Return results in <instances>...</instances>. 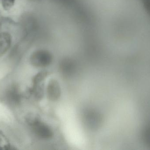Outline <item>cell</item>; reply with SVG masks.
I'll return each instance as SVG.
<instances>
[{
	"label": "cell",
	"instance_id": "6da1fadb",
	"mask_svg": "<svg viewBox=\"0 0 150 150\" xmlns=\"http://www.w3.org/2000/svg\"><path fill=\"white\" fill-rule=\"evenodd\" d=\"M5 97L9 103L16 105L20 100V94L17 86H12L6 91Z\"/></svg>",
	"mask_w": 150,
	"mask_h": 150
},
{
	"label": "cell",
	"instance_id": "7a4b0ae2",
	"mask_svg": "<svg viewBox=\"0 0 150 150\" xmlns=\"http://www.w3.org/2000/svg\"><path fill=\"white\" fill-rule=\"evenodd\" d=\"M11 35L6 32L0 33V54H4L9 49L11 44Z\"/></svg>",
	"mask_w": 150,
	"mask_h": 150
},
{
	"label": "cell",
	"instance_id": "3957f363",
	"mask_svg": "<svg viewBox=\"0 0 150 150\" xmlns=\"http://www.w3.org/2000/svg\"><path fill=\"white\" fill-rule=\"evenodd\" d=\"M11 145L4 134L0 130V150H9Z\"/></svg>",
	"mask_w": 150,
	"mask_h": 150
},
{
	"label": "cell",
	"instance_id": "277c9868",
	"mask_svg": "<svg viewBox=\"0 0 150 150\" xmlns=\"http://www.w3.org/2000/svg\"><path fill=\"white\" fill-rule=\"evenodd\" d=\"M3 8L5 10H10L14 6L16 0H1Z\"/></svg>",
	"mask_w": 150,
	"mask_h": 150
}]
</instances>
